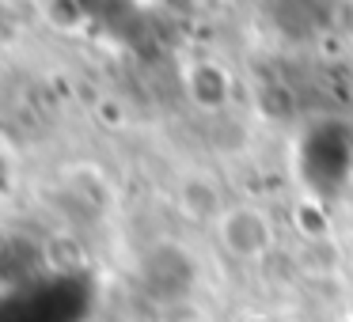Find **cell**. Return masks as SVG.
I'll return each instance as SVG.
<instances>
[{
    "instance_id": "3957f363",
    "label": "cell",
    "mask_w": 353,
    "mask_h": 322,
    "mask_svg": "<svg viewBox=\"0 0 353 322\" xmlns=\"http://www.w3.org/2000/svg\"><path fill=\"white\" fill-rule=\"evenodd\" d=\"M61 186L80 208H88L92 216L114 213V186L107 182V171L92 167V163H77L61 175Z\"/></svg>"
},
{
    "instance_id": "5b68a950",
    "label": "cell",
    "mask_w": 353,
    "mask_h": 322,
    "mask_svg": "<svg viewBox=\"0 0 353 322\" xmlns=\"http://www.w3.org/2000/svg\"><path fill=\"white\" fill-rule=\"evenodd\" d=\"M224 205H228V201H224L221 193H216V186L201 175H190L179 186V208H183V216H190V220H198V224H213Z\"/></svg>"
},
{
    "instance_id": "277c9868",
    "label": "cell",
    "mask_w": 353,
    "mask_h": 322,
    "mask_svg": "<svg viewBox=\"0 0 353 322\" xmlns=\"http://www.w3.org/2000/svg\"><path fill=\"white\" fill-rule=\"evenodd\" d=\"M186 95H190V103L201 110H221L232 95V80L221 65L201 61V65H194L190 76H186Z\"/></svg>"
},
{
    "instance_id": "8992f818",
    "label": "cell",
    "mask_w": 353,
    "mask_h": 322,
    "mask_svg": "<svg viewBox=\"0 0 353 322\" xmlns=\"http://www.w3.org/2000/svg\"><path fill=\"white\" fill-rule=\"evenodd\" d=\"M16 182H19V163H16V152H12L4 140H0V205L16 193Z\"/></svg>"
},
{
    "instance_id": "7a4b0ae2",
    "label": "cell",
    "mask_w": 353,
    "mask_h": 322,
    "mask_svg": "<svg viewBox=\"0 0 353 322\" xmlns=\"http://www.w3.org/2000/svg\"><path fill=\"white\" fill-rule=\"evenodd\" d=\"M141 284L156 303H183L198 288V261L179 243H156L141 258Z\"/></svg>"
},
{
    "instance_id": "6da1fadb",
    "label": "cell",
    "mask_w": 353,
    "mask_h": 322,
    "mask_svg": "<svg viewBox=\"0 0 353 322\" xmlns=\"http://www.w3.org/2000/svg\"><path fill=\"white\" fill-rule=\"evenodd\" d=\"M209 231L216 250L236 266H259L277 246V224L259 201H228Z\"/></svg>"
},
{
    "instance_id": "52a82bcc",
    "label": "cell",
    "mask_w": 353,
    "mask_h": 322,
    "mask_svg": "<svg viewBox=\"0 0 353 322\" xmlns=\"http://www.w3.org/2000/svg\"><path fill=\"white\" fill-rule=\"evenodd\" d=\"M163 322H190V319H179V314H175V319H163Z\"/></svg>"
}]
</instances>
